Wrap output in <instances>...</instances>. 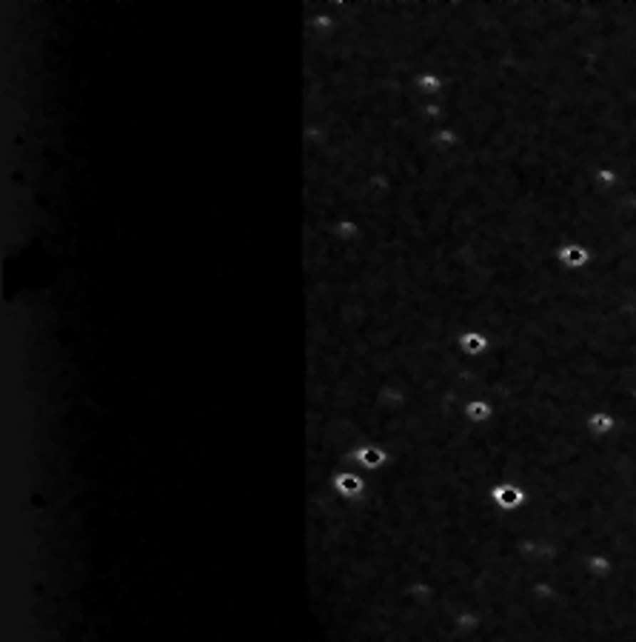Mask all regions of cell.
Segmentation results:
<instances>
[{
  "label": "cell",
  "instance_id": "4",
  "mask_svg": "<svg viewBox=\"0 0 636 642\" xmlns=\"http://www.w3.org/2000/svg\"><path fill=\"white\" fill-rule=\"evenodd\" d=\"M465 414H468L471 422H482V419L491 417V405L488 402H468L465 405Z\"/></svg>",
  "mask_w": 636,
  "mask_h": 642
},
{
  "label": "cell",
  "instance_id": "3",
  "mask_svg": "<svg viewBox=\"0 0 636 642\" xmlns=\"http://www.w3.org/2000/svg\"><path fill=\"white\" fill-rule=\"evenodd\" d=\"M585 425H588V431H593L596 437H605L607 431H613V425H616V419H613V414H605V411H596V414H588V419H585Z\"/></svg>",
  "mask_w": 636,
  "mask_h": 642
},
{
  "label": "cell",
  "instance_id": "1",
  "mask_svg": "<svg viewBox=\"0 0 636 642\" xmlns=\"http://www.w3.org/2000/svg\"><path fill=\"white\" fill-rule=\"evenodd\" d=\"M556 263L565 271H585L593 263V251L585 243H565L556 248Z\"/></svg>",
  "mask_w": 636,
  "mask_h": 642
},
{
  "label": "cell",
  "instance_id": "2",
  "mask_svg": "<svg viewBox=\"0 0 636 642\" xmlns=\"http://www.w3.org/2000/svg\"><path fill=\"white\" fill-rule=\"evenodd\" d=\"M456 345L465 351V354H471V357H476V354H482L491 342H488V337L482 334V331H476V328H468V331H462L459 337H456Z\"/></svg>",
  "mask_w": 636,
  "mask_h": 642
}]
</instances>
